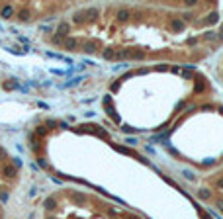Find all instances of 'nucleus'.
<instances>
[{
	"label": "nucleus",
	"mask_w": 223,
	"mask_h": 219,
	"mask_svg": "<svg viewBox=\"0 0 223 219\" xmlns=\"http://www.w3.org/2000/svg\"><path fill=\"white\" fill-rule=\"evenodd\" d=\"M65 47L116 59L194 61L223 39L217 4L86 8L57 27Z\"/></svg>",
	"instance_id": "1"
},
{
	"label": "nucleus",
	"mask_w": 223,
	"mask_h": 219,
	"mask_svg": "<svg viewBox=\"0 0 223 219\" xmlns=\"http://www.w3.org/2000/svg\"><path fill=\"white\" fill-rule=\"evenodd\" d=\"M41 219H145L137 211L114 204L94 192L57 190L41 206Z\"/></svg>",
	"instance_id": "2"
},
{
	"label": "nucleus",
	"mask_w": 223,
	"mask_h": 219,
	"mask_svg": "<svg viewBox=\"0 0 223 219\" xmlns=\"http://www.w3.org/2000/svg\"><path fill=\"white\" fill-rule=\"evenodd\" d=\"M200 194L210 201L219 215H223V168L208 178V184L203 190H200Z\"/></svg>",
	"instance_id": "3"
}]
</instances>
